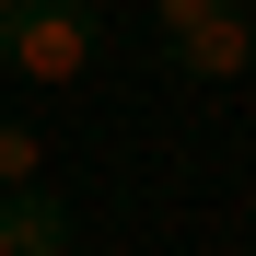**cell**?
Listing matches in <instances>:
<instances>
[{
  "label": "cell",
  "instance_id": "obj_2",
  "mask_svg": "<svg viewBox=\"0 0 256 256\" xmlns=\"http://www.w3.org/2000/svg\"><path fill=\"white\" fill-rule=\"evenodd\" d=\"M163 58H175L186 82H244V70H256V0H210L198 24L163 35Z\"/></svg>",
  "mask_w": 256,
  "mask_h": 256
},
{
  "label": "cell",
  "instance_id": "obj_6",
  "mask_svg": "<svg viewBox=\"0 0 256 256\" xmlns=\"http://www.w3.org/2000/svg\"><path fill=\"white\" fill-rule=\"evenodd\" d=\"M12 12H24V0H0V35H12Z\"/></svg>",
  "mask_w": 256,
  "mask_h": 256
},
{
  "label": "cell",
  "instance_id": "obj_5",
  "mask_svg": "<svg viewBox=\"0 0 256 256\" xmlns=\"http://www.w3.org/2000/svg\"><path fill=\"white\" fill-rule=\"evenodd\" d=\"M140 12H152V35H175V24H198V12H210V0H140Z\"/></svg>",
  "mask_w": 256,
  "mask_h": 256
},
{
  "label": "cell",
  "instance_id": "obj_1",
  "mask_svg": "<svg viewBox=\"0 0 256 256\" xmlns=\"http://www.w3.org/2000/svg\"><path fill=\"white\" fill-rule=\"evenodd\" d=\"M105 58V24H94V0H24L12 35H0V70L35 82V94H82Z\"/></svg>",
  "mask_w": 256,
  "mask_h": 256
},
{
  "label": "cell",
  "instance_id": "obj_3",
  "mask_svg": "<svg viewBox=\"0 0 256 256\" xmlns=\"http://www.w3.org/2000/svg\"><path fill=\"white\" fill-rule=\"evenodd\" d=\"M82 222H70V198L35 175V186H0V256H70Z\"/></svg>",
  "mask_w": 256,
  "mask_h": 256
},
{
  "label": "cell",
  "instance_id": "obj_4",
  "mask_svg": "<svg viewBox=\"0 0 256 256\" xmlns=\"http://www.w3.org/2000/svg\"><path fill=\"white\" fill-rule=\"evenodd\" d=\"M47 175V128L35 116H0V186H35Z\"/></svg>",
  "mask_w": 256,
  "mask_h": 256
}]
</instances>
